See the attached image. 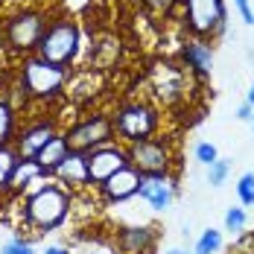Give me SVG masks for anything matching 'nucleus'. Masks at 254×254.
<instances>
[{
  "label": "nucleus",
  "instance_id": "7",
  "mask_svg": "<svg viewBox=\"0 0 254 254\" xmlns=\"http://www.w3.org/2000/svg\"><path fill=\"white\" fill-rule=\"evenodd\" d=\"M128 167H134L140 176H176L178 155L170 137H146L126 146Z\"/></svg>",
  "mask_w": 254,
  "mask_h": 254
},
{
  "label": "nucleus",
  "instance_id": "21",
  "mask_svg": "<svg viewBox=\"0 0 254 254\" xmlns=\"http://www.w3.org/2000/svg\"><path fill=\"white\" fill-rule=\"evenodd\" d=\"M219 249H222V231L207 228V231H202V237L196 240L193 254H216Z\"/></svg>",
  "mask_w": 254,
  "mask_h": 254
},
{
  "label": "nucleus",
  "instance_id": "30",
  "mask_svg": "<svg viewBox=\"0 0 254 254\" xmlns=\"http://www.w3.org/2000/svg\"><path fill=\"white\" fill-rule=\"evenodd\" d=\"M44 254H70V249H64V246H47Z\"/></svg>",
  "mask_w": 254,
  "mask_h": 254
},
{
  "label": "nucleus",
  "instance_id": "34",
  "mask_svg": "<svg viewBox=\"0 0 254 254\" xmlns=\"http://www.w3.org/2000/svg\"><path fill=\"white\" fill-rule=\"evenodd\" d=\"M252 131H254V117H252Z\"/></svg>",
  "mask_w": 254,
  "mask_h": 254
},
{
  "label": "nucleus",
  "instance_id": "17",
  "mask_svg": "<svg viewBox=\"0 0 254 254\" xmlns=\"http://www.w3.org/2000/svg\"><path fill=\"white\" fill-rule=\"evenodd\" d=\"M44 173H41V167L32 161V158H21L18 164H15V170H12V178H9V193H26L29 190V184H38V181H44Z\"/></svg>",
  "mask_w": 254,
  "mask_h": 254
},
{
  "label": "nucleus",
  "instance_id": "10",
  "mask_svg": "<svg viewBox=\"0 0 254 254\" xmlns=\"http://www.w3.org/2000/svg\"><path fill=\"white\" fill-rule=\"evenodd\" d=\"M62 128L56 123V117H38L29 120L26 126H18V134L12 140V149L18 152V158H35Z\"/></svg>",
  "mask_w": 254,
  "mask_h": 254
},
{
  "label": "nucleus",
  "instance_id": "8",
  "mask_svg": "<svg viewBox=\"0 0 254 254\" xmlns=\"http://www.w3.org/2000/svg\"><path fill=\"white\" fill-rule=\"evenodd\" d=\"M62 134H64V140H67V146L73 152H85V155L91 152V149H97V146H102V143L117 140L114 137V126H111V117L102 114V111L85 114L82 120L70 123L67 128H62Z\"/></svg>",
  "mask_w": 254,
  "mask_h": 254
},
{
  "label": "nucleus",
  "instance_id": "6",
  "mask_svg": "<svg viewBox=\"0 0 254 254\" xmlns=\"http://www.w3.org/2000/svg\"><path fill=\"white\" fill-rule=\"evenodd\" d=\"M178 6H181V24L190 32V38L213 41L228 29L225 0H178Z\"/></svg>",
  "mask_w": 254,
  "mask_h": 254
},
{
  "label": "nucleus",
  "instance_id": "9",
  "mask_svg": "<svg viewBox=\"0 0 254 254\" xmlns=\"http://www.w3.org/2000/svg\"><path fill=\"white\" fill-rule=\"evenodd\" d=\"M149 85H152V94L164 105H176L187 97L190 73L178 62H155L149 70Z\"/></svg>",
  "mask_w": 254,
  "mask_h": 254
},
{
  "label": "nucleus",
  "instance_id": "15",
  "mask_svg": "<svg viewBox=\"0 0 254 254\" xmlns=\"http://www.w3.org/2000/svg\"><path fill=\"white\" fill-rule=\"evenodd\" d=\"M176 176H143L137 196L152 210H167L176 202Z\"/></svg>",
  "mask_w": 254,
  "mask_h": 254
},
{
  "label": "nucleus",
  "instance_id": "19",
  "mask_svg": "<svg viewBox=\"0 0 254 254\" xmlns=\"http://www.w3.org/2000/svg\"><path fill=\"white\" fill-rule=\"evenodd\" d=\"M18 134V105L0 91V146H12Z\"/></svg>",
  "mask_w": 254,
  "mask_h": 254
},
{
  "label": "nucleus",
  "instance_id": "31",
  "mask_svg": "<svg viewBox=\"0 0 254 254\" xmlns=\"http://www.w3.org/2000/svg\"><path fill=\"white\" fill-rule=\"evenodd\" d=\"M246 102L254 108V82H252V88H249V94H246Z\"/></svg>",
  "mask_w": 254,
  "mask_h": 254
},
{
  "label": "nucleus",
  "instance_id": "22",
  "mask_svg": "<svg viewBox=\"0 0 254 254\" xmlns=\"http://www.w3.org/2000/svg\"><path fill=\"white\" fill-rule=\"evenodd\" d=\"M246 222H249V216H246L243 207H228L225 210V231H228L231 237H240L246 231Z\"/></svg>",
  "mask_w": 254,
  "mask_h": 254
},
{
  "label": "nucleus",
  "instance_id": "11",
  "mask_svg": "<svg viewBox=\"0 0 254 254\" xmlns=\"http://www.w3.org/2000/svg\"><path fill=\"white\" fill-rule=\"evenodd\" d=\"M128 167V155L126 146L111 140V143H102L97 149L88 152V178H91V187H100L108 178L114 176L117 170Z\"/></svg>",
  "mask_w": 254,
  "mask_h": 254
},
{
  "label": "nucleus",
  "instance_id": "2",
  "mask_svg": "<svg viewBox=\"0 0 254 254\" xmlns=\"http://www.w3.org/2000/svg\"><path fill=\"white\" fill-rule=\"evenodd\" d=\"M47 12L38 6H18L6 18H0V41L9 59L35 56V47L47 29Z\"/></svg>",
  "mask_w": 254,
  "mask_h": 254
},
{
  "label": "nucleus",
  "instance_id": "35",
  "mask_svg": "<svg viewBox=\"0 0 254 254\" xmlns=\"http://www.w3.org/2000/svg\"><path fill=\"white\" fill-rule=\"evenodd\" d=\"M3 3H6V0H0V9H3Z\"/></svg>",
  "mask_w": 254,
  "mask_h": 254
},
{
  "label": "nucleus",
  "instance_id": "14",
  "mask_svg": "<svg viewBox=\"0 0 254 254\" xmlns=\"http://www.w3.org/2000/svg\"><path fill=\"white\" fill-rule=\"evenodd\" d=\"M53 178H56V184L67 187L70 193L73 190H88L91 187V178H88V155L70 149L67 158L53 170Z\"/></svg>",
  "mask_w": 254,
  "mask_h": 254
},
{
  "label": "nucleus",
  "instance_id": "33",
  "mask_svg": "<svg viewBox=\"0 0 254 254\" xmlns=\"http://www.w3.org/2000/svg\"><path fill=\"white\" fill-rule=\"evenodd\" d=\"M3 59H6V50H3V41H0V62H3Z\"/></svg>",
  "mask_w": 254,
  "mask_h": 254
},
{
  "label": "nucleus",
  "instance_id": "16",
  "mask_svg": "<svg viewBox=\"0 0 254 254\" xmlns=\"http://www.w3.org/2000/svg\"><path fill=\"white\" fill-rule=\"evenodd\" d=\"M114 240L123 254H149L158 243V228L155 225H126V228H117Z\"/></svg>",
  "mask_w": 254,
  "mask_h": 254
},
{
  "label": "nucleus",
  "instance_id": "12",
  "mask_svg": "<svg viewBox=\"0 0 254 254\" xmlns=\"http://www.w3.org/2000/svg\"><path fill=\"white\" fill-rule=\"evenodd\" d=\"M178 59L181 64L187 67V73L196 79H207L213 73V62H216V53H213V44L204 41V38H187L178 50Z\"/></svg>",
  "mask_w": 254,
  "mask_h": 254
},
{
  "label": "nucleus",
  "instance_id": "32",
  "mask_svg": "<svg viewBox=\"0 0 254 254\" xmlns=\"http://www.w3.org/2000/svg\"><path fill=\"white\" fill-rule=\"evenodd\" d=\"M167 254H190V252H184V249H170Z\"/></svg>",
  "mask_w": 254,
  "mask_h": 254
},
{
  "label": "nucleus",
  "instance_id": "28",
  "mask_svg": "<svg viewBox=\"0 0 254 254\" xmlns=\"http://www.w3.org/2000/svg\"><path fill=\"white\" fill-rule=\"evenodd\" d=\"M234 6H237V12H240V18H243V24L254 26V9L249 0H234Z\"/></svg>",
  "mask_w": 254,
  "mask_h": 254
},
{
  "label": "nucleus",
  "instance_id": "13",
  "mask_svg": "<svg viewBox=\"0 0 254 254\" xmlns=\"http://www.w3.org/2000/svg\"><path fill=\"white\" fill-rule=\"evenodd\" d=\"M140 181H143V176H140L134 167H123V170H117L114 176L108 178L105 184H100L97 190H100V196H102L105 204H123V202H128L131 196H137Z\"/></svg>",
  "mask_w": 254,
  "mask_h": 254
},
{
  "label": "nucleus",
  "instance_id": "3",
  "mask_svg": "<svg viewBox=\"0 0 254 254\" xmlns=\"http://www.w3.org/2000/svg\"><path fill=\"white\" fill-rule=\"evenodd\" d=\"M18 88L24 91V100L56 102L59 97H64L67 70L38 56H26V59H18Z\"/></svg>",
  "mask_w": 254,
  "mask_h": 254
},
{
  "label": "nucleus",
  "instance_id": "5",
  "mask_svg": "<svg viewBox=\"0 0 254 254\" xmlns=\"http://www.w3.org/2000/svg\"><path fill=\"white\" fill-rule=\"evenodd\" d=\"M111 126H114L117 140L123 146H128V143L155 137L158 128H161V114H158V108H155L152 102L128 100V102H120L117 111L111 114Z\"/></svg>",
  "mask_w": 254,
  "mask_h": 254
},
{
  "label": "nucleus",
  "instance_id": "26",
  "mask_svg": "<svg viewBox=\"0 0 254 254\" xmlns=\"http://www.w3.org/2000/svg\"><path fill=\"white\" fill-rule=\"evenodd\" d=\"M193 155H196V161H199L202 167H210V164L219 158V152H216V146H213V143H196Z\"/></svg>",
  "mask_w": 254,
  "mask_h": 254
},
{
  "label": "nucleus",
  "instance_id": "18",
  "mask_svg": "<svg viewBox=\"0 0 254 254\" xmlns=\"http://www.w3.org/2000/svg\"><path fill=\"white\" fill-rule=\"evenodd\" d=\"M67 152H70V146H67L64 134L59 131V134H56V137H53L50 143H47V146H44L41 152L35 155L32 161H35V164L41 167V173H44V176L50 178V176H53V170H56V167H59V164H62V161L67 158Z\"/></svg>",
  "mask_w": 254,
  "mask_h": 254
},
{
  "label": "nucleus",
  "instance_id": "20",
  "mask_svg": "<svg viewBox=\"0 0 254 254\" xmlns=\"http://www.w3.org/2000/svg\"><path fill=\"white\" fill-rule=\"evenodd\" d=\"M21 158L12 146H0V193H9V178H12V170Z\"/></svg>",
  "mask_w": 254,
  "mask_h": 254
},
{
  "label": "nucleus",
  "instance_id": "29",
  "mask_svg": "<svg viewBox=\"0 0 254 254\" xmlns=\"http://www.w3.org/2000/svg\"><path fill=\"white\" fill-rule=\"evenodd\" d=\"M252 117H254V108L249 105V102H243V105L237 108V120H243V123H252Z\"/></svg>",
  "mask_w": 254,
  "mask_h": 254
},
{
  "label": "nucleus",
  "instance_id": "1",
  "mask_svg": "<svg viewBox=\"0 0 254 254\" xmlns=\"http://www.w3.org/2000/svg\"><path fill=\"white\" fill-rule=\"evenodd\" d=\"M73 210V193L56 181H44L24 196V225L35 234L56 231L67 222Z\"/></svg>",
  "mask_w": 254,
  "mask_h": 254
},
{
  "label": "nucleus",
  "instance_id": "27",
  "mask_svg": "<svg viewBox=\"0 0 254 254\" xmlns=\"http://www.w3.org/2000/svg\"><path fill=\"white\" fill-rule=\"evenodd\" d=\"M149 12H155V15H170L173 9L178 6V0H140Z\"/></svg>",
  "mask_w": 254,
  "mask_h": 254
},
{
  "label": "nucleus",
  "instance_id": "4",
  "mask_svg": "<svg viewBox=\"0 0 254 254\" xmlns=\"http://www.w3.org/2000/svg\"><path fill=\"white\" fill-rule=\"evenodd\" d=\"M79 50H82V29L70 15H62V18H53L47 24L38 47H35V56L67 70L79 59Z\"/></svg>",
  "mask_w": 254,
  "mask_h": 254
},
{
  "label": "nucleus",
  "instance_id": "24",
  "mask_svg": "<svg viewBox=\"0 0 254 254\" xmlns=\"http://www.w3.org/2000/svg\"><path fill=\"white\" fill-rule=\"evenodd\" d=\"M237 196L243 207H252L254 204V173H243L237 181Z\"/></svg>",
  "mask_w": 254,
  "mask_h": 254
},
{
  "label": "nucleus",
  "instance_id": "25",
  "mask_svg": "<svg viewBox=\"0 0 254 254\" xmlns=\"http://www.w3.org/2000/svg\"><path fill=\"white\" fill-rule=\"evenodd\" d=\"M0 254H38V252L32 249V243H26L24 237H15V240L0 246Z\"/></svg>",
  "mask_w": 254,
  "mask_h": 254
},
{
  "label": "nucleus",
  "instance_id": "23",
  "mask_svg": "<svg viewBox=\"0 0 254 254\" xmlns=\"http://www.w3.org/2000/svg\"><path fill=\"white\" fill-rule=\"evenodd\" d=\"M228 173H231V161L216 158V161L207 167V184H210V187H222L225 178H228Z\"/></svg>",
  "mask_w": 254,
  "mask_h": 254
}]
</instances>
